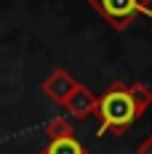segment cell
<instances>
[{"mask_svg": "<svg viewBox=\"0 0 152 154\" xmlns=\"http://www.w3.org/2000/svg\"><path fill=\"white\" fill-rule=\"evenodd\" d=\"M43 154H86V149L77 138H56L43 149Z\"/></svg>", "mask_w": 152, "mask_h": 154, "instance_id": "8992f818", "label": "cell"}, {"mask_svg": "<svg viewBox=\"0 0 152 154\" xmlns=\"http://www.w3.org/2000/svg\"><path fill=\"white\" fill-rule=\"evenodd\" d=\"M46 138H75V128L67 117H53L51 122H46Z\"/></svg>", "mask_w": 152, "mask_h": 154, "instance_id": "5b68a950", "label": "cell"}, {"mask_svg": "<svg viewBox=\"0 0 152 154\" xmlns=\"http://www.w3.org/2000/svg\"><path fill=\"white\" fill-rule=\"evenodd\" d=\"M128 91H131V98H134V104H136V112L144 114V112L152 106V88L144 85V82H134Z\"/></svg>", "mask_w": 152, "mask_h": 154, "instance_id": "52a82bcc", "label": "cell"}, {"mask_svg": "<svg viewBox=\"0 0 152 154\" xmlns=\"http://www.w3.org/2000/svg\"><path fill=\"white\" fill-rule=\"evenodd\" d=\"M77 85H80V82H77L67 69H53V72L43 80V93H46L53 104L64 106V101L70 98V93L75 91Z\"/></svg>", "mask_w": 152, "mask_h": 154, "instance_id": "3957f363", "label": "cell"}, {"mask_svg": "<svg viewBox=\"0 0 152 154\" xmlns=\"http://www.w3.org/2000/svg\"><path fill=\"white\" fill-rule=\"evenodd\" d=\"M96 114L102 120L99 136H104V133H123V130H128L136 122V117H139L136 104L131 98V91L123 82H112L104 91V96H99Z\"/></svg>", "mask_w": 152, "mask_h": 154, "instance_id": "6da1fadb", "label": "cell"}, {"mask_svg": "<svg viewBox=\"0 0 152 154\" xmlns=\"http://www.w3.org/2000/svg\"><path fill=\"white\" fill-rule=\"evenodd\" d=\"M136 154H152V136H150L147 141H141V143L136 146Z\"/></svg>", "mask_w": 152, "mask_h": 154, "instance_id": "ba28073f", "label": "cell"}, {"mask_svg": "<svg viewBox=\"0 0 152 154\" xmlns=\"http://www.w3.org/2000/svg\"><path fill=\"white\" fill-rule=\"evenodd\" d=\"M150 19H152V11H150Z\"/></svg>", "mask_w": 152, "mask_h": 154, "instance_id": "9c48e42d", "label": "cell"}, {"mask_svg": "<svg viewBox=\"0 0 152 154\" xmlns=\"http://www.w3.org/2000/svg\"><path fill=\"white\" fill-rule=\"evenodd\" d=\"M88 3L115 29H125L136 16H150L152 11V0H88Z\"/></svg>", "mask_w": 152, "mask_h": 154, "instance_id": "7a4b0ae2", "label": "cell"}, {"mask_svg": "<svg viewBox=\"0 0 152 154\" xmlns=\"http://www.w3.org/2000/svg\"><path fill=\"white\" fill-rule=\"evenodd\" d=\"M64 109L70 112V117L86 120V117L96 114V109H99V96H93L86 85H77L75 91L70 93V98L64 101Z\"/></svg>", "mask_w": 152, "mask_h": 154, "instance_id": "277c9868", "label": "cell"}]
</instances>
